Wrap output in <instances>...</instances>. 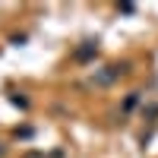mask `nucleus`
Instances as JSON below:
<instances>
[{"instance_id":"f257e3e1","label":"nucleus","mask_w":158,"mask_h":158,"mask_svg":"<svg viewBox=\"0 0 158 158\" xmlns=\"http://www.w3.org/2000/svg\"><path fill=\"white\" fill-rule=\"evenodd\" d=\"M120 73H127V63H111V67H104L101 73H95V82L98 85H111Z\"/></svg>"},{"instance_id":"f03ea898","label":"nucleus","mask_w":158,"mask_h":158,"mask_svg":"<svg viewBox=\"0 0 158 158\" xmlns=\"http://www.w3.org/2000/svg\"><path fill=\"white\" fill-rule=\"evenodd\" d=\"M95 54H98V44H95V41H85L82 48H76V54H73V57H76L79 63H89Z\"/></svg>"},{"instance_id":"7ed1b4c3","label":"nucleus","mask_w":158,"mask_h":158,"mask_svg":"<svg viewBox=\"0 0 158 158\" xmlns=\"http://www.w3.org/2000/svg\"><path fill=\"white\" fill-rule=\"evenodd\" d=\"M136 101H139V92H133V95L127 98V104H123V108H127V111H130V108H136Z\"/></svg>"},{"instance_id":"20e7f679","label":"nucleus","mask_w":158,"mask_h":158,"mask_svg":"<svg viewBox=\"0 0 158 158\" xmlns=\"http://www.w3.org/2000/svg\"><path fill=\"white\" fill-rule=\"evenodd\" d=\"M10 101H13V104H19V108H29V98H22V95H13Z\"/></svg>"},{"instance_id":"39448f33","label":"nucleus","mask_w":158,"mask_h":158,"mask_svg":"<svg viewBox=\"0 0 158 158\" xmlns=\"http://www.w3.org/2000/svg\"><path fill=\"white\" fill-rule=\"evenodd\" d=\"M25 158H44V155H38V152H32V155H25Z\"/></svg>"},{"instance_id":"423d86ee","label":"nucleus","mask_w":158,"mask_h":158,"mask_svg":"<svg viewBox=\"0 0 158 158\" xmlns=\"http://www.w3.org/2000/svg\"><path fill=\"white\" fill-rule=\"evenodd\" d=\"M0 155H6V146H3V142H0Z\"/></svg>"}]
</instances>
